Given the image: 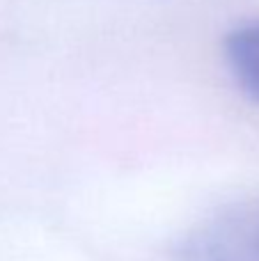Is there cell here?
<instances>
[{"mask_svg":"<svg viewBox=\"0 0 259 261\" xmlns=\"http://www.w3.org/2000/svg\"><path fill=\"white\" fill-rule=\"evenodd\" d=\"M225 58L239 87L259 103V23L237 28L227 37Z\"/></svg>","mask_w":259,"mask_h":261,"instance_id":"obj_2","label":"cell"},{"mask_svg":"<svg viewBox=\"0 0 259 261\" xmlns=\"http://www.w3.org/2000/svg\"><path fill=\"white\" fill-rule=\"evenodd\" d=\"M177 261H259V197L193 227L179 243Z\"/></svg>","mask_w":259,"mask_h":261,"instance_id":"obj_1","label":"cell"}]
</instances>
